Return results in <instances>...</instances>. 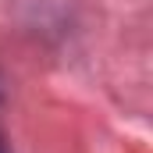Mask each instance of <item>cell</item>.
Segmentation results:
<instances>
[{
	"mask_svg": "<svg viewBox=\"0 0 153 153\" xmlns=\"http://www.w3.org/2000/svg\"><path fill=\"white\" fill-rule=\"evenodd\" d=\"M0 153H7V143H4V139H0Z\"/></svg>",
	"mask_w": 153,
	"mask_h": 153,
	"instance_id": "6da1fadb",
	"label": "cell"
}]
</instances>
